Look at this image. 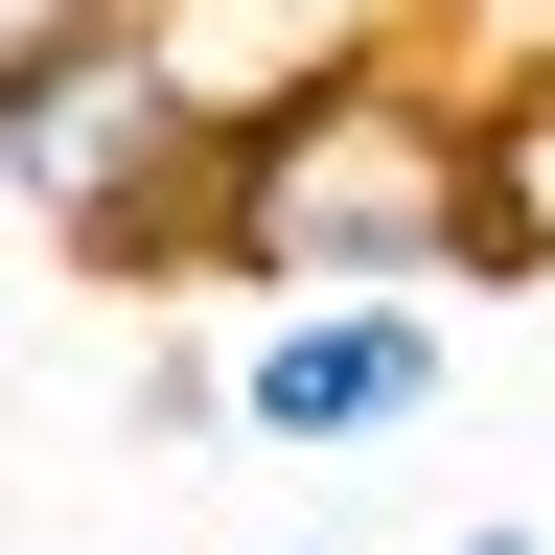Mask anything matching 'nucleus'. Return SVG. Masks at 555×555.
Listing matches in <instances>:
<instances>
[{"instance_id": "nucleus-1", "label": "nucleus", "mask_w": 555, "mask_h": 555, "mask_svg": "<svg viewBox=\"0 0 555 555\" xmlns=\"http://www.w3.org/2000/svg\"><path fill=\"white\" fill-rule=\"evenodd\" d=\"M208 278L255 301H347V278H486V163H463V93L416 69L393 24L301 47L278 93L208 116Z\"/></svg>"}, {"instance_id": "nucleus-2", "label": "nucleus", "mask_w": 555, "mask_h": 555, "mask_svg": "<svg viewBox=\"0 0 555 555\" xmlns=\"http://www.w3.org/2000/svg\"><path fill=\"white\" fill-rule=\"evenodd\" d=\"M208 116H232V93L185 69V24H163V0H116L69 69L0 93V185H24L93 278H208Z\"/></svg>"}, {"instance_id": "nucleus-3", "label": "nucleus", "mask_w": 555, "mask_h": 555, "mask_svg": "<svg viewBox=\"0 0 555 555\" xmlns=\"http://www.w3.org/2000/svg\"><path fill=\"white\" fill-rule=\"evenodd\" d=\"M440 393H463V324L416 301V278L255 301V347H232V440H255V463H371V440H416Z\"/></svg>"}, {"instance_id": "nucleus-4", "label": "nucleus", "mask_w": 555, "mask_h": 555, "mask_svg": "<svg viewBox=\"0 0 555 555\" xmlns=\"http://www.w3.org/2000/svg\"><path fill=\"white\" fill-rule=\"evenodd\" d=\"M463 163H486V278H555V47L463 93Z\"/></svg>"}, {"instance_id": "nucleus-5", "label": "nucleus", "mask_w": 555, "mask_h": 555, "mask_svg": "<svg viewBox=\"0 0 555 555\" xmlns=\"http://www.w3.org/2000/svg\"><path fill=\"white\" fill-rule=\"evenodd\" d=\"M116 416H139L163 463H185V440H232V347H139V371H116Z\"/></svg>"}, {"instance_id": "nucleus-6", "label": "nucleus", "mask_w": 555, "mask_h": 555, "mask_svg": "<svg viewBox=\"0 0 555 555\" xmlns=\"http://www.w3.org/2000/svg\"><path fill=\"white\" fill-rule=\"evenodd\" d=\"M93 24H116V0H0V93H24V69H69Z\"/></svg>"}, {"instance_id": "nucleus-7", "label": "nucleus", "mask_w": 555, "mask_h": 555, "mask_svg": "<svg viewBox=\"0 0 555 555\" xmlns=\"http://www.w3.org/2000/svg\"><path fill=\"white\" fill-rule=\"evenodd\" d=\"M463 24H486V69H509V47H555V0H463Z\"/></svg>"}, {"instance_id": "nucleus-8", "label": "nucleus", "mask_w": 555, "mask_h": 555, "mask_svg": "<svg viewBox=\"0 0 555 555\" xmlns=\"http://www.w3.org/2000/svg\"><path fill=\"white\" fill-rule=\"evenodd\" d=\"M440 555H555V532H532V509H463V532H440Z\"/></svg>"}, {"instance_id": "nucleus-9", "label": "nucleus", "mask_w": 555, "mask_h": 555, "mask_svg": "<svg viewBox=\"0 0 555 555\" xmlns=\"http://www.w3.org/2000/svg\"><path fill=\"white\" fill-rule=\"evenodd\" d=\"M278 555H347V532H278Z\"/></svg>"}]
</instances>
